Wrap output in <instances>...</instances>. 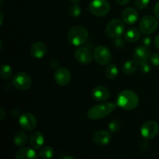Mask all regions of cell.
<instances>
[{
  "instance_id": "cell-1",
  "label": "cell",
  "mask_w": 159,
  "mask_h": 159,
  "mask_svg": "<svg viewBox=\"0 0 159 159\" xmlns=\"http://www.w3.org/2000/svg\"><path fill=\"white\" fill-rule=\"evenodd\" d=\"M139 103L138 96L131 90H123L116 98V105L126 110H134Z\"/></svg>"
},
{
  "instance_id": "cell-2",
  "label": "cell",
  "mask_w": 159,
  "mask_h": 159,
  "mask_svg": "<svg viewBox=\"0 0 159 159\" xmlns=\"http://www.w3.org/2000/svg\"><path fill=\"white\" fill-rule=\"evenodd\" d=\"M116 103L114 102H107L94 106L87 112V116L89 119L93 120L102 119L113 113L116 108Z\"/></svg>"
},
{
  "instance_id": "cell-3",
  "label": "cell",
  "mask_w": 159,
  "mask_h": 159,
  "mask_svg": "<svg viewBox=\"0 0 159 159\" xmlns=\"http://www.w3.org/2000/svg\"><path fill=\"white\" fill-rule=\"evenodd\" d=\"M89 33L83 26H75L68 33V40L71 44L79 47L87 41Z\"/></svg>"
},
{
  "instance_id": "cell-4",
  "label": "cell",
  "mask_w": 159,
  "mask_h": 159,
  "mask_svg": "<svg viewBox=\"0 0 159 159\" xmlns=\"http://www.w3.org/2000/svg\"><path fill=\"white\" fill-rule=\"evenodd\" d=\"M124 31H125V26L124 21L119 19L110 20L106 26V34L110 38H120L124 34Z\"/></svg>"
},
{
  "instance_id": "cell-5",
  "label": "cell",
  "mask_w": 159,
  "mask_h": 159,
  "mask_svg": "<svg viewBox=\"0 0 159 159\" xmlns=\"http://www.w3.org/2000/svg\"><path fill=\"white\" fill-rule=\"evenodd\" d=\"M89 9L93 15L101 17L110 12V5L107 0H92Z\"/></svg>"
},
{
  "instance_id": "cell-6",
  "label": "cell",
  "mask_w": 159,
  "mask_h": 159,
  "mask_svg": "<svg viewBox=\"0 0 159 159\" xmlns=\"http://www.w3.org/2000/svg\"><path fill=\"white\" fill-rule=\"evenodd\" d=\"M158 26V20L152 16H145L141 19L139 23L140 30L145 35L155 32Z\"/></svg>"
},
{
  "instance_id": "cell-7",
  "label": "cell",
  "mask_w": 159,
  "mask_h": 159,
  "mask_svg": "<svg viewBox=\"0 0 159 159\" xmlns=\"http://www.w3.org/2000/svg\"><path fill=\"white\" fill-rule=\"evenodd\" d=\"M94 59L98 64L101 65H110L112 60V54L110 50L105 46H99L95 49Z\"/></svg>"
},
{
  "instance_id": "cell-8",
  "label": "cell",
  "mask_w": 159,
  "mask_h": 159,
  "mask_svg": "<svg viewBox=\"0 0 159 159\" xmlns=\"http://www.w3.org/2000/svg\"><path fill=\"white\" fill-rule=\"evenodd\" d=\"M12 83L17 89L26 90L32 85V79L30 76L25 72H18L14 75Z\"/></svg>"
},
{
  "instance_id": "cell-9",
  "label": "cell",
  "mask_w": 159,
  "mask_h": 159,
  "mask_svg": "<svg viewBox=\"0 0 159 159\" xmlns=\"http://www.w3.org/2000/svg\"><path fill=\"white\" fill-rule=\"evenodd\" d=\"M159 125L154 120H148L144 123L141 129V136L145 139H152L158 135Z\"/></svg>"
},
{
  "instance_id": "cell-10",
  "label": "cell",
  "mask_w": 159,
  "mask_h": 159,
  "mask_svg": "<svg viewBox=\"0 0 159 159\" xmlns=\"http://www.w3.org/2000/svg\"><path fill=\"white\" fill-rule=\"evenodd\" d=\"M75 58L78 62L83 65H89L92 62L94 55L91 50L85 47H79L75 51Z\"/></svg>"
},
{
  "instance_id": "cell-11",
  "label": "cell",
  "mask_w": 159,
  "mask_h": 159,
  "mask_svg": "<svg viewBox=\"0 0 159 159\" xmlns=\"http://www.w3.org/2000/svg\"><path fill=\"white\" fill-rule=\"evenodd\" d=\"M19 124L20 127L25 130L31 131L37 127V121L34 115L30 113H25L19 118Z\"/></svg>"
},
{
  "instance_id": "cell-12",
  "label": "cell",
  "mask_w": 159,
  "mask_h": 159,
  "mask_svg": "<svg viewBox=\"0 0 159 159\" xmlns=\"http://www.w3.org/2000/svg\"><path fill=\"white\" fill-rule=\"evenodd\" d=\"M54 81L60 86H66L71 79L70 71L65 68H59L56 70L54 75Z\"/></svg>"
},
{
  "instance_id": "cell-13",
  "label": "cell",
  "mask_w": 159,
  "mask_h": 159,
  "mask_svg": "<svg viewBox=\"0 0 159 159\" xmlns=\"http://www.w3.org/2000/svg\"><path fill=\"white\" fill-rule=\"evenodd\" d=\"M92 96L93 99L99 102L107 101L110 98V93L109 89L102 85L96 86L92 91Z\"/></svg>"
},
{
  "instance_id": "cell-14",
  "label": "cell",
  "mask_w": 159,
  "mask_h": 159,
  "mask_svg": "<svg viewBox=\"0 0 159 159\" xmlns=\"http://www.w3.org/2000/svg\"><path fill=\"white\" fill-rule=\"evenodd\" d=\"M93 141L97 145H107L111 141V134L106 130H99L93 134Z\"/></svg>"
},
{
  "instance_id": "cell-15",
  "label": "cell",
  "mask_w": 159,
  "mask_h": 159,
  "mask_svg": "<svg viewBox=\"0 0 159 159\" xmlns=\"http://www.w3.org/2000/svg\"><path fill=\"white\" fill-rule=\"evenodd\" d=\"M30 54L35 58H42L47 53V46L41 41H37L33 43L30 50Z\"/></svg>"
},
{
  "instance_id": "cell-16",
  "label": "cell",
  "mask_w": 159,
  "mask_h": 159,
  "mask_svg": "<svg viewBox=\"0 0 159 159\" xmlns=\"http://www.w3.org/2000/svg\"><path fill=\"white\" fill-rule=\"evenodd\" d=\"M138 12L132 7H128L124 10L122 13L123 21L127 24H134L138 20Z\"/></svg>"
},
{
  "instance_id": "cell-17",
  "label": "cell",
  "mask_w": 159,
  "mask_h": 159,
  "mask_svg": "<svg viewBox=\"0 0 159 159\" xmlns=\"http://www.w3.org/2000/svg\"><path fill=\"white\" fill-rule=\"evenodd\" d=\"M150 54L151 51L148 47H138L134 52V58L138 63H141V62L147 61L150 57Z\"/></svg>"
},
{
  "instance_id": "cell-18",
  "label": "cell",
  "mask_w": 159,
  "mask_h": 159,
  "mask_svg": "<svg viewBox=\"0 0 159 159\" xmlns=\"http://www.w3.org/2000/svg\"><path fill=\"white\" fill-rule=\"evenodd\" d=\"M29 142L31 147L34 149L40 148L44 143V137L40 132H34L31 134L30 137Z\"/></svg>"
},
{
  "instance_id": "cell-19",
  "label": "cell",
  "mask_w": 159,
  "mask_h": 159,
  "mask_svg": "<svg viewBox=\"0 0 159 159\" xmlns=\"http://www.w3.org/2000/svg\"><path fill=\"white\" fill-rule=\"evenodd\" d=\"M16 159H38L35 151L30 148H22L16 152Z\"/></svg>"
},
{
  "instance_id": "cell-20",
  "label": "cell",
  "mask_w": 159,
  "mask_h": 159,
  "mask_svg": "<svg viewBox=\"0 0 159 159\" xmlns=\"http://www.w3.org/2000/svg\"><path fill=\"white\" fill-rule=\"evenodd\" d=\"M124 37L127 42L134 43V42L138 41L141 37V30L137 28H131L125 33Z\"/></svg>"
},
{
  "instance_id": "cell-21",
  "label": "cell",
  "mask_w": 159,
  "mask_h": 159,
  "mask_svg": "<svg viewBox=\"0 0 159 159\" xmlns=\"http://www.w3.org/2000/svg\"><path fill=\"white\" fill-rule=\"evenodd\" d=\"M139 67V63L135 60H128L123 65V71L126 75H133Z\"/></svg>"
},
{
  "instance_id": "cell-22",
  "label": "cell",
  "mask_w": 159,
  "mask_h": 159,
  "mask_svg": "<svg viewBox=\"0 0 159 159\" xmlns=\"http://www.w3.org/2000/svg\"><path fill=\"white\" fill-rule=\"evenodd\" d=\"M28 141L27 135L25 132L19 131L14 135L13 137V142L16 146L20 148L24 147Z\"/></svg>"
},
{
  "instance_id": "cell-23",
  "label": "cell",
  "mask_w": 159,
  "mask_h": 159,
  "mask_svg": "<svg viewBox=\"0 0 159 159\" xmlns=\"http://www.w3.org/2000/svg\"><path fill=\"white\" fill-rule=\"evenodd\" d=\"M119 74V70H118L117 67L114 64H110L107 67L105 70V75L108 79H116Z\"/></svg>"
},
{
  "instance_id": "cell-24",
  "label": "cell",
  "mask_w": 159,
  "mask_h": 159,
  "mask_svg": "<svg viewBox=\"0 0 159 159\" xmlns=\"http://www.w3.org/2000/svg\"><path fill=\"white\" fill-rule=\"evenodd\" d=\"M13 74V70L9 65H2L1 66V71H0V75L3 80H8L12 78Z\"/></svg>"
},
{
  "instance_id": "cell-25",
  "label": "cell",
  "mask_w": 159,
  "mask_h": 159,
  "mask_svg": "<svg viewBox=\"0 0 159 159\" xmlns=\"http://www.w3.org/2000/svg\"><path fill=\"white\" fill-rule=\"evenodd\" d=\"M54 155V149L50 146H44L40 151L39 155L42 159H51Z\"/></svg>"
},
{
  "instance_id": "cell-26",
  "label": "cell",
  "mask_w": 159,
  "mask_h": 159,
  "mask_svg": "<svg viewBox=\"0 0 159 159\" xmlns=\"http://www.w3.org/2000/svg\"><path fill=\"white\" fill-rule=\"evenodd\" d=\"M68 11H69V13L71 16L74 17V18H77L82 13V8L78 3H74V5L70 6Z\"/></svg>"
},
{
  "instance_id": "cell-27",
  "label": "cell",
  "mask_w": 159,
  "mask_h": 159,
  "mask_svg": "<svg viewBox=\"0 0 159 159\" xmlns=\"http://www.w3.org/2000/svg\"><path fill=\"white\" fill-rule=\"evenodd\" d=\"M108 127L110 132H112V133H116V132L119 131V130L120 129V124L116 120H113L110 121V123L108 125Z\"/></svg>"
},
{
  "instance_id": "cell-28",
  "label": "cell",
  "mask_w": 159,
  "mask_h": 159,
  "mask_svg": "<svg viewBox=\"0 0 159 159\" xmlns=\"http://www.w3.org/2000/svg\"><path fill=\"white\" fill-rule=\"evenodd\" d=\"M150 0H135V6L139 9H145L148 6Z\"/></svg>"
},
{
  "instance_id": "cell-29",
  "label": "cell",
  "mask_w": 159,
  "mask_h": 159,
  "mask_svg": "<svg viewBox=\"0 0 159 159\" xmlns=\"http://www.w3.org/2000/svg\"><path fill=\"white\" fill-rule=\"evenodd\" d=\"M139 68L141 72L144 73V74H147L151 71V67L147 61L139 63Z\"/></svg>"
},
{
  "instance_id": "cell-30",
  "label": "cell",
  "mask_w": 159,
  "mask_h": 159,
  "mask_svg": "<svg viewBox=\"0 0 159 159\" xmlns=\"http://www.w3.org/2000/svg\"><path fill=\"white\" fill-rule=\"evenodd\" d=\"M151 62L152 63V65H155L156 67H159V53H156V54H154L151 56Z\"/></svg>"
},
{
  "instance_id": "cell-31",
  "label": "cell",
  "mask_w": 159,
  "mask_h": 159,
  "mask_svg": "<svg viewBox=\"0 0 159 159\" xmlns=\"http://www.w3.org/2000/svg\"><path fill=\"white\" fill-rule=\"evenodd\" d=\"M142 43L144 44V46L148 47H148L151 45V43H152V40H151L150 37H144V38H143Z\"/></svg>"
},
{
  "instance_id": "cell-32",
  "label": "cell",
  "mask_w": 159,
  "mask_h": 159,
  "mask_svg": "<svg viewBox=\"0 0 159 159\" xmlns=\"http://www.w3.org/2000/svg\"><path fill=\"white\" fill-rule=\"evenodd\" d=\"M154 13H155V17L159 20V2L155 4V7H154Z\"/></svg>"
},
{
  "instance_id": "cell-33",
  "label": "cell",
  "mask_w": 159,
  "mask_h": 159,
  "mask_svg": "<svg viewBox=\"0 0 159 159\" xmlns=\"http://www.w3.org/2000/svg\"><path fill=\"white\" fill-rule=\"evenodd\" d=\"M114 44L116 45V46L117 47V48H121V47H123L124 45V40H121L120 37V38H117L114 41Z\"/></svg>"
},
{
  "instance_id": "cell-34",
  "label": "cell",
  "mask_w": 159,
  "mask_h": 159,
  "mask_svg": "<svg viewBox=\"0 0 159 159\" xmlns=\"http://www.w3.org/2000/svg\"><path fill=\"white\" fill-rule=\"evenodd\" d=\"M115 1L120 6H124V5H127V3L130 2V0H115Z\"/></svg>"
},
{
  "instance_id": "cell-35",
  "label": "cell",
  "mask_w": 159,
  "mask_h": 159,
  "mask_svg": "<svg viewBox=\"0 0 159 159\" xmlns=\"http://www.w3.org/2000/svg\"><path fill=\"white\" fill-rule=\"evenodd\" d=\"M51 65L52 66V68H58V66H59V64H58V62H57L56 60H52L51 61Z\"/></svg>"
},
{
  "instance_id": "cell-36",
  "label": "cell",
  "mask_w": 159,
  "mask_h": 159,
  "mask_svg": "<svg viewBox=\"0 0 159 159\" xmlns=\"http://www.w3.org/2000/svg\"><path fill=\"white\" fill-rule=\"evenodd\" d=\"M155 45L157 49L159 50V35L157 36L155 39Z\"/></svg>"
},
{
  "instance_id": "cell-37",
  "label": "cell",
  "mask_w": 159,
  "mask_h": 159,
  "mask_svg": "<svg viewBox=\"0 0 159 159\" xmlns=\"http://www.w3.org/2000/svg\"><path fill=\"white\" fill-rule=\"evenodd\" d=\"M0 113H1V115H0V120H2L5 118V116H6V113H5L4 110L1 109V110H0Z\"/></svg>"
},
{
  "instance_id": "cell-38",
  "label": "cell",
  "mask_w": 159,
  "mask_h": 159,
  "mask_svg": "<svg viewBox=\"0 0 159 159\" xmlns=\"http://www.w3.org/2000/svg\"><path fill=\"white\" fill-rule=\"evenodd\" d=\"M61 159H76V158H75L74 157H72V156H69V155H66V156H64L63 158H62Z\"/></svg>"
},
{
  "instance_id": "cell-39",
  "label": "cell",
  "mask_w": 159,
  "mask_h": 159,
  "mask_svg": "<svg viewBox=\"0 0 159 159\" xmlns=\"http://www.w3.org/2000/svg\"><path fill=\"white\" fill-rule=\"evenodd\" d=\"M70 1L73 3H79V2H80L82 0H70Z\"/></svg>"
},
{
  "instance_id": "cell-40",
  "label": "cell",
  "mask_w": 159,
  "mask_h": 159,
  "mask_svg": "<svg viewBox=\"0 0 159 159\" xmlns=\"http://www.w3.org/2000/svg\"><path fill=\"white\" fill-rule=\"evenodd\" d=\"M0 15H1V22H0V23H0V24H2V20H3V15H2V12H0Z\"/></svg>"
}]
</instances>
